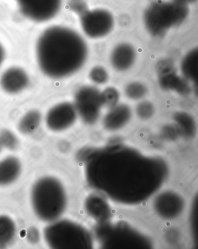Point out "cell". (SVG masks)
<instances>
[{
	"label": "cell",
	"instance_id": "1",
	"mask_svg": "<svg viewBox=\"0 0 198 249\" xmlns=\"http://www.w3.org/2000/svg\"><path fill=\"white\" fill-rule=\"evenodd\" d=\"M88 47L82 36L62 26L49 27L36 46L39 68L46 76L62 79L79 71L88 59Z\"/></svg>",
	"mask_w": 198,
	"mask_h": 249
},
{
	"label": "cell",
	"instance_id": "2",
	"mask_svg": "<svg viewBox=\"0 0 198 249\" xmlns=\"http://www.w3.org/2000/svg\"><path fill=\"white\" fill-rule=\"evenodd\" d=\"M31 202L35 214L41 220L52 223L58 220L67 206L64 188L58 179L43 177L33 186Z\"/></svg>",
	"mask_w": 198,
	"mask_h": 249
},
{
	"label": "cell",
	"instance_id": "3",
	"mask_svg": "<svg viewBox=\"0 0 198 249\" xmlns=\"http://www.w3.org/2000/svg\"><path fill=\"white\" fill-rule=\"evenodd\" d=\"M188 4L170 0H157L146 8L143 20L145 28L153 36H161L181 24L189 13Z\"/></svg>",
	"mask_w": 198,
	"mask_h": 249
},
{
	"label": "cell",
	"instance_id": "4",
	"mask_svg": "<svg viewBox=\"0 0 198 249\" xmlns=\"http://www.w3.org/2000/svg\"><path fill=\"white\" fill-rule=\"evenodd\" d=\"M44 238L52 249L76 248L82 245L83 233L77 225L67 220H56L45 228Z\"/></svg>",
	"mask_w": 198,
	"mask_h": 249
},
{
	"label": "cell",
	"instance_id": "5",
	"mask_svg": "<svg viewBox=\"0 0 198 249\" xmlns=\"http://www.w3.org/2000/svg\"><path fill=\"white\" fill-rule=\"evenodd\" d=\"M77 15L83 32L91 38L106 37L112 32L115 24L112 14L103 9L90 10L86 7Z\"/></svg>",
	"mask_w": 198,
	"mask_h": 249
},
{
	"label": "cell",
	"instance_id": "6",
	"mask_svg": "<svg viewBox=\"0 0 198 249\" xmlns=\"http://www.w3.org/2000/svg\"><path fill=\"white\" fill-rule=\"evenodd\" d=\"M73 104L77 115L84 121L95 122L98 118L103 106L101 92L92 86H83L75 93Z\"/></svg>",
	"mask_w": 198,
	"mask_h": 249
},
{
	"label": "cell",
	"instance_id": "7",
	"mask_svg": "<svg viewBox=\"0 0 198 249\" xmlns=\"http://www.w3.org/2000/svg\"><path fill=\"white\" fill-rule=\"evenodd\" d=\"M20 13L36 22L51 20L59 13L62 0H17Z\"/></svg>",
	"mask_w": 198,
	"mask_h": 249
},
{
	"label": "cell",
	"instance_id": "8",
	"mask_svg": "<svg viewBox=\"0 0 198 249\" xmlns=\"http://www.w3.org/2000/svg\"><path fill=\"white\" fill-rule=\"evenodd\" d=\"M77 113L74 104L63 102L53 106L47 113V127L54 132L67 130L74 124Z\"/></svg>",
	"mask_w": 198,
	"mask_h": 249
},
{
	"label": "cell",
	"instance_id": "9",
	"mask_svg": "<svg viewBox=\"0 0 198 249\" xmlns=\"http://www.w3.org/2000/svg\"><path fill=\"white\" fill-rule=\"evenodd\" d=\"M29 84L28 74L19 67L8 68L0 77V87L5 92L16 94L23 91Z\"/></svg>",
	"mask_w": 198,
	"mask_h": 249
},
{
	"label": "cell",
	"instance_id": "10",
	"mask_svg": "<svg viewBox=\"0 0 198 249\" xmlns=\"http://www.w3.org/2000/svg\"><path fill=\"white\" fill-rule=\"evenodd\" d=\"M136 57V51L134 47L130 44L122 43L113 49L110 55V62L114 70L125 72L133 67Z\"/></svg>",
	"mask_w": 198,
	"mask_h": 249
},
{
	"label": "cell",
	"instance_id": "11",
	"mask_svg": "<svg viewBox=\"0 0 198 249\" xmlns=\"http://www.w3.org/2000/svg\"><path fill=\"white\" fill-rule=\"evenodd\" d=\"M22 165L18 159L8 157L0 160V186H7L19 178Z\"/></svg>",
	"mask_w": 198,
	"mask_h": 249
},
{
	"label": "cell",
	"instance_id": "12",
	"mask_svg": "<svg viewBox=\"0 0 198 249\" xmlns=\"http://www.w3.org/2000/svg\"><path fill=\"white\" fill-rule=\"evenodd\" d=\"M131 110L127 105L117 104L110 107L104 119V124L110 130H116L125 125L130 120Z\"/></svg>",
	"mask_w": 198,
	"mask_h": 249
},
{
	"label": "cell",
	"instance_id": "13",
	"mask_svg": "<svg viewBox=\"0 0 198 249\" xmlns=\"http://www.w3.org/2000/svg\"><path fill=\"white\" fill-rule=\"evenodd\" d=\"M41 121V114L38 110H29L22 116L18 123V130L24 135L34 133L40 125Z\"/></svg>",
	"mask_w": 198,
	"mask_h": 249
},
{
	"label": "cell",
	"instance_id": "14",
	"mask_svg": "<svg viewBox=\"0 0 198 249\" xmlns=\"http://www.w3.org/2000/svg\"><path fill=\"white\" fill-rule=\"evenodd\" d=\"M183 74L191 82H196L198 71V51L193 49L183 58L181 64Z\"/></svg>",
	"mask_w": 198,
	"mask_h": 249
},
{
	"label": "cell",
	"instance_id": "15",
	"mask_svg": "<svg viewBox=\"0 0 198 249\" xmlns=\"http://www.w3.org/2000/svg\"><path fill=\"white\" fill-rule=\"evenodd\" d=\"M16 225L7 215H0V247H5L16 238Z\"/></svg>",
	"mask_w": 198,
	"mask_h": 249
},
{
	"label": "cell",
	"instance_id": "16",
	"mask_svg": "<svg viewBox=\"0 0 198 249\" xmlns=\"http://www.w3.org/2000/svg\"><path fill=\"white\" fill-rule=\"evenodd\" d=\"M148 92V89L144 84L134 82L128 84L125 89L126 97L134 101L142 100Z\"/></svg>",
	"mask_w": 198,
	"mask_h": 249
},
{
	"label": "cell",
	"instance_id": "17",
	"mask_svg": "<svg viewBox=\"0 0 198 249\" xmlns=\"http://www.w3.org/2000/svg\"><path fill=\"white\" fill-rule=\"evenodd\" d=\"M0 143L3 148L13 151L18 148L19 142L16 134L7 129H4L0 131Z\"/></svg>",
	"mask_w": 198,
	"mask_h": 249
},
{
	"label": "cell",
	"instance_id": "18",
	"mask_svg": "<svg viewBox=\"0 0 198 249\" xmlns=\"http://www.w3.org/2000/svg\"><path fill=\"white\" fill-rule=\"evenodd\" d=\"M102 102L103 106L112 107L118 104L120 96L119 93L116 89L108 88L101 92Z\"/></svg>",
	"mask_w": 198,
	"mask_h": 249
},
{
	"label": "cell",
	"instance_id": "19",
	"mask_svg": "<svg viewBox=\"0 0 198 249\" xmlns=\"http://www.w3.org/2000/svg\"><path fill=\"white\" fill-rule=\"evenodd\" d=\"M89 76L93 83L98 85H103L107 83L109 77L106 69L100 66L93 68L90 72Z\"/></svg>",
	"mask_w": 198,
	"mask_h": 249
},
{
	"label": "cell",
	"instance_id": "20",
	"mask_svg": "<svg viewBox=\"0 0 198 249\" xmlns=\"http://www.w3.org/2000/svg\"><path fill=\"white\" fill-rule=\"evenodd\" d=\"M137 115L143 119H148L154 115L155 107L150 102L143 101L137 105L136 107Z\"/></svg>",
	"mask_w": 198,
	"mask_h": 249
},
{
	"label": "cell",
	"instance_id": "21",
	"mask_svg": "<svg viewBox=\"0 0 198 249\" xmlns=\"http://www.w3.org/2000/svg\"><path fill=\"white\" fill-rule=\"evenodd\" d=\"M26 238L30 244L35 245L38 244L40 240V232L35 227H31L28 230L26 234Z\"/></svg>",
	"mask_w": 198,
	"mask_h": 249
},
{
	"label": "cell",
	"instance_id": "22",
	"mask_svg": "<svg viewBox=\"0 0 198 249\" xmlns=\"http://www.w3.org/2000/svg\"><path fill=\"white\" fill-rule=\"evenodd\" d=\"M5 58V51L2 45L0 44V67H1Z\"/></svg>",
	"mask_w": 198,
	"mask_h": 249
},
{
	"label": "cell",
	"instance_id": "23",
	"mask_svg": "<svg viewBox=\"0 0 198 249\" xmlns=\"http://www.w3.org/2000/svg\"><path fill=\"white\" fill-rule=\"evenodd\" d=\"M177 1H179L180 2L185 3V4H189V3H193L195 1H196L197 0H177Z\"/></svg>",
	"mask_w": 198,
	"mask_h": 249
},
{
	"label": "cell",
	"instance_id": "24",
	"mask_svg": "<svg viewBox=\"0 0 198 249\" xmlns=\"http://www.w3.org/2000/svg\"><path fill=\"white\" fill-rule=\"evenodd\" d=\"M2 148H2V145H1V143H0V152H1Z\"/></svg>",
	"mask_w": 198,
	"mask_h": 249
}]
</instances>
